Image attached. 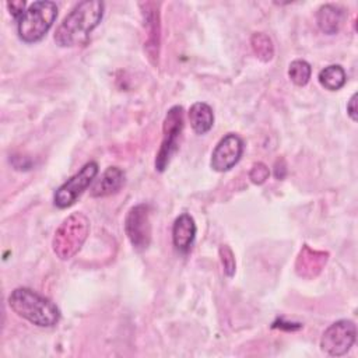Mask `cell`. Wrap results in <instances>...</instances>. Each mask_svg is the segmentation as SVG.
Here are the masks:
<instances>
[{
  "label": "cell",
  "mask_w": 358,
  "mask_h": 358,
  "mask_svg": "<svg viewBox=\"0 0 358 358\" xmlns=\"http://www.w3.org/2000/svg\"><path fill=\"white\" fill-rule=\"evenodd\" d=\"M189 122L194 133L206 134L214 124V112L206 102H196L189 109Z\"/></svg>",
  "instance_id": "obj_15"
},
{
  "label": "cell",
  "mask_w": 358,
  "mask_h": 358,
  "mask_svg": "<svg viewBox=\"0 0 358 358\" xmlns=\"http://www.w3.org/2000/svg\"><path fill=\"white\" fill-rule=\"evenodd\" d=\"M285 172H287V168H285V164L282 162V165H281V168L275 164V169H274V175H275V178L277 179H282L284 176H285Z\"/></svg>",
  "instance_id": "obj_23"
},
{
  "label": "cell",
  "mask_w": 358,
  "mask_h": 358,
  "mask_svg": "<svg viewBox=\"0 0 358 358\" xmlns=\"http://www.w3.org/2000/svg\"><path fill=\"white\" fill-rule=\"evenodd\" d=\"M220 257H221V263H222L225 275L232 277L235 274V257H234V253L229 249V246L222 245L220 248Z\"/></svg>",
  "instance_id": "obj_19"
},
{
  "label": "cell",
  "mask_w": 358,
  "mask_h": 358,
  "mask_svg": "<svg viewBox=\"0 0 358 358\" xmlns=\"http://www.w3.org/2000/svg\"><path fill=\"white\" fill-rule=\"evenodd\" d=\"M105 4L99 0H84L78 3L60 22L55 32V42L62 48L87 43L91 32L103 17Z\"/></svg>",
  "instance_id": "obj_1"
},
{
  "label": "cell",
  "mask_w": 358,
  "mask_h": 358,
  "mask_svg": "<svg viewBox=\"0 0 358 358\" xmlns=\"http://www.w3.org/2000/svg\"><path fill=\"white\" fill-rule=\"evenodd\" d=\"M327 253L322 250H316L305 245L302 250L298 255L296 263H295V270L298 275L303 278H313L316 277L322 268L324 267L327 262Z\"/></svg>",
  "instance_id": "obj_11"
},
{
  "label": "cell",
  "mask_w": 358,
  "mask_h": 358,
  "mask_svg": "<svg viewBox=\"0 0 358 358\" xmlns=\"http://www.w3.org/2000/svg\"><path fill=\"white\" fill-rule=\"evenodd\" d=\"M98 173V164L95 161L87 162L77 173L69 178L57 187L53 196V203L57 208H67L73 206L85 189L94 182Z\"/></svg>",
  "instance_id": "obj_6"
},
{
  "label": "cell",
  "mask_w": 358,
  "mask_h": 358,
  "mask_svg": "<svg viewBox=\"0 0 358 358\" xmlns=\"http://www.w3.org/2000/svg\"><path fill=\"white\" fill-rule=\"evenodd\" d=\"M357 337V327L352 320L341 319L331 323L322 334L320 348L330 357H341L350 351Z\"/></svg>",
  "instance_id": "obj_7"
},
{
  "label": "cell",
  "mask_w": 358,
  "mask_h": 358,
  "mask_svg": "<svg viewBox=\"0 0 358 358\" xmlns=\"http://www.w3.org/2000/svg\"><path fill=\"white\" fill-rule=\"evenodd\" d=\"M25 6L27 3L24 0H18V1H7V7L11 13V15L18 20L24 13H25Z\"/></svg>",
  "instance_id": "obj_21"
},
{
  "label": "cell",
  "mask_w": 358,
  "mask_h": 358,
  "mask_svg": "<svg viewBox=\"0 0 358 358\" xmlns=\"http://www.w3.org/2000/svg\"><path fill=\"white\" fill-rule=\"evenodd\" d=\"M317 78H319L320 85L329 91L340 90L347 81L345 71L340 64H330V66L322 69L319 71Z\"/></svg>",
  "instance_id": "obj_16"
},
{
  "label": "cell",
  "mask_w": 358,
  "mask_h": 358,
  "mask_svg": "<svg viewBox=\"0 0 358 358\" xmlns=\"http://www.w3.org/2000/svg\"><path fill=\"white\" fill-rule=\"evenodd\" d=\"M196 238V224L190 214L183 213L180 214L172 227V242L173 246L182 252L186 253L193 245V241Z\"/></svg>",
  "instance_id": "obj_12"
},
{
  "label": "cell",
  "mask_w": 358,
  "mask_h": 358,
  "mask_svg": "<svg viewBox=\"0 0 358 358\" xmlns=\"http://www.w3.org/2000/svg\"><path fill=\"white\" fill-rule=\"evenodd\" d=\"M310 74H312V67L306 60L296 59L289 63L288 77L295 85H298V87L306 85L310 78Z\"/></svg>",
  "instance_id": "obj_18"
},
{
  "label": "cell",
  "mask_w": 358,
  "mask_h": 358,
  "mask_svg": "<svg viewBox=\"0 0 358 358\" xmlns=\"http://www.w3.org/2000/svg\"><path fill=\"white\" fill-rule=\"evenodd\" d=\"M151 207L145 203L131 207L124 218V232L136 250H144L151 242Z\"/></svg>",
  "instance_id": "obj_8"
},
{
  "label": "cell",
  "mask_w": 358,
  "mask_h": 358,
  "mask_svg": "<svg viewBox=\"0 0 358 358\" xmlns=\"http://www.w3.org/2000/svg\"><path fill=\"white\" fill-rule=\"evenodd\" d=\"M268 176H270V171H268L267 165L263 162L253 164V166L249 171V179L255 185H263L268 179Z\"/></svg>",
  "instance_id": "obj_20"
},
{
  "label": "cell",
  "mask_w": 358,
  "mask_h": 358,
  "mask_svg": "<svg viewBox=\"0 0 358 358\" xmlns=\"http://www.w3.org/2000/svg\"><path fill=\"white\" fill-rule=\"evenodd\" d=\"M344 13L336 4H323L316 13V22L322 32L327 35H334L338 32L343 24Z\"/></svg>",
  "instance_id": "obj_14"
},
{
  "label": "cell",
  "mask_w": 358,
  "mask_h": 358,
  "mask_svg": "<svg viewBox=\"0 0 358 358\" xmlns=\"http://www.w3.org/2000/svg\"><path fill=\"white\" fill-rule=\"evenodd\" d=\"M57 17V6L53 1H34L17 20V32L22 42H39L50 29Z\"/></svg>",
  "instance_id": "obj_4"
},
{
  "label": "cell",
  "mask_w": 358,
  "mask_h": 358,
  "mask_svg": "<svg viewBox=\"0 0 358 358\" xmlns=\"http://www.w3.org/2000/svg\"><path fill=\"white\" fill-rule=\"evenodd\" d=\"M357 112L358 110H357V92H355V94H352V96L350 98V101L347 103V113L351 117V120H354V122H357V119H358Z\"/></svg>",
  "instance_id": "obj_22"
},
{
  "label": "cell",
  "mask_w": 358,
  "mask_h": 358,
  "mask_svg": "<svg viewBox=\"0 0 358 358\" xmlns=\"http://www.w3.org/2000/svg\"><path fill=\"white\" fill-rule=\"evenodd\" d=\"M144 28H145V50L148 53L150 60L155 64L159 53V13L158 4L155 3H144L141 4Z\"/></svg>",
  "instance_id": "obj_10"
},
{
  "label": "cell",
  "mask_w": 358,
  "mask_h": 358,
  "mask_svg": "<svg viewBox=\"0 0 358 358\" xmlns=\"http://www.w3.org/2000/svg\"><path fill=\"white\" fill-rule=\"evenodd\" d=\"M90 234V220L83 213L70 214L55 232L52 248L62 260H69L78 253Z\"/></svg>",
  "instance_id": "obj_3"
},
{
  "label": "cell",
  "mask_w": 358,
  "mask_h": 358,
  "mask_svg": "<svg viewBox=\"0 0 358 358\" xmlns=\"http://www.w3.org/2000/svg\"><path fill=\"white\" fill-rule=\"evenodd\" d=\"M250 45L255 55L262 62H270L274 56V46L271 39L263 32H255L250 38Z\"/></svg>",
  "instance_id": "obj_17"
},
{
  "label": "cell",
  "mask_w": 358,
  "mask_h": 358,
  "mask_svg": "<svg viewBox=\"0 0 358 358\" xmlns=\"http://www.w3.org/2000/svg\"><path fill=\"white\" fill-rule=\"evenodd\" d=\"M243 152V141L235 133L225 134L215 145L211 154L210 165L217 172H227L234 168Z\"/></svg>",
  "instance_id": "obj_9"
},
{
  "label": "cell",
  "mask_w": 358,
  "mask_h": 358,
  "mask_svg": "<svg viewBox=\"0 0 358 358\" xmlns=\"http://www.w3.org/2000/svg\"><path fill=\"white\" fill-rule=\"evenodd\" d=\"M183 130V108L179 105L172 106L164 119L162 141L155 158V169L164 172L171 162V158L179 148V137Z\"/></svg>",
  "instance_id": "obj_5"
},
{
  "label": "cell",
  "mask_w": 358,
  "mask_h": 358,
  "mask_svg": "<svg viewBox=\"0 0 358 358\" xmlns=\"http://www.w3.org/2000/svg\"><path fill=\"white\" fill-rule=\"evenodd\" d=\"M124 185V172L119 166H109L91 187L92 197H105L117 193Z\"/></svg>",
  "instance_id": "obj_13"
},
{
  "label": "cell",
  "mask_w": 358,
  "mask_h": 358,
  "mask_svg": "<svg viewBox=\"0 0 358 358\" xmlns=\"http://www.w3.org/2000/svg\"><path fill=\"white\" fill-rule=\"evenodd\" d=\"M8 306L20 317L39 327H53L60 320V309L36 291L18 287L8 295Z\"/></svg>",
  "instance_id": "obj_2"
}]
</instances>
